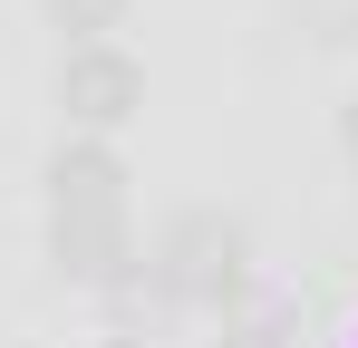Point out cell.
<instances>
[{
    "label": "cell",
    "mask_w": 358,
    "mask_h": 348,
    "mask_svg": "<svg viewBox=\"0 0 358 348\" xmlns=\"http://www.w3.org/2000/svg\"><path fill=\"white\" fill-rule=\"evenodd\" d=\"M49 242H59V271L78 281H107L126 261V174L107 145H68L59 165H49Z\"/></svg>",
    "instance_id": "obj_1"
},
{
    "label": "cell",
    "mask_w": 358,
    "mask_h": 348,
    "mask_svg": "<svg viewBox=\"0 0 358 348\" xmlns=\"http://www.w3.org/2000/svg\"><path fill=\"white\" fill-rule=\"evenodd\" d=\"M59 97H68V116H87V126H117V116H136L145 78H136V58H126V49L87 39V49H68V68H59Z\"/></svg>",
    "instance_id": "obj_2"
},
{
    "label": "cell",
    "mask_w": 358,
    "mask_h": 348,
    "mask_svg": "<svg viewBox=\"0 0 358 348\" xmlns=\"http://www.w3.org/2000/svg\"><path fill=\"white\" fill-rule=\"evenodd\" d=\"M233 261H242V232L233 223L184 213L175 242H165V290H184V300H223V290H233Z\"/></svg>",
    "instance_id": "obj_3"
},
{
    "label": "cell",
    "mask_w": 358,
    "mask_h": 348,
    "mask_svg": "<svg viewBox=\"0 0 358 348\" xmlns=\"http://www.w3.org/2000/svg\"><path fill=\"white\" fill-rule=\"evenodd\" d=\"M49 10H59L68 29H78V49H87V39H107V29L126 20V0H49Z\"/></svg>",
    "instance_id": "obj_4"
},
{
    "label": "cell",
    "mask_w": 358,
    "mask_h": 348,
    "mask_svg": "<svg viewBox=\"0 0 358 348\" xmlns=\"http://www.w3.org/2000/svg\"><path fill=\"white\" fill-rule=\"evenodd\" d=\"M349 155H358V107H349Z\"/></svg>",
    "instance_id": "obj_5"
},
{
    "label": "cell",
    "mask_w": 358,
    "mask_h": 348,
    "mask_svg": "<svg viewBox=\"0 0 358 348\" xmlns=\"http://www.w3.org/2000/svg\"><path fill=\"white\" fill-rule=\"evenodd\" d=\"M107 348H136V339H107Z\"/></svg>",
    "instance_id": "obj_6"
}]
</instances>
